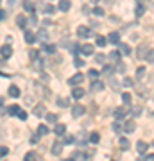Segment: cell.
Masks as SVG:
<instances>
[{
	"mask_svg": "<svg viewBox=\"0 0 154 161\" xmlns=\"http://www.w3.org/2000/svg\"><path fill=\"white\" fill-rule=\"evenodd\" d=\"M145 59H147L149 63H154V50H149V52H147V56H145Z\"/></svg>",
	"mask_w": 154,
	"mask_h": 161,
	"instance_id": "836d02e7",
	"label": "cell"
},
{
	"mask_svg": "<svg viewBox=\"0 0 154 161\" xmlns=\"http://www.w3.org/2000/svg\"><path fill=\"white\" fill-rule=\"evenodd\" d=\"M23 7H25L27 11H32V13H34V5H32L31 0H25V2H23Z\"/></svg>",
	"mask_w": 154,
	"mask_h": 161,
	"instance_id": "cb8c5ba5",
	"label": "cell"
},
{
	"mask_svg": "<svg viewBox=\"0 0 154 161\" xmlns=\"http://www.w3.org/2000/svg\"><path fill=\"white\" fill-rule=\"evenodd\" d=\"M106 41H108V39H106L104 36H97V39H95V45H97V47H106Z\"/></svg>",
	"mask_w": 154,
	"mask_h": 161,
	"instance_id": "e0dca14e",
	"label": "cell"
},
{
	"mask_svg": "<svg viewBox=\"0 0 154 161\" xmlns=\"http://www.w3.org/2000/svg\"><path fill=\"white\" fill-rule=\"evenodd\" d=\"M5 18V11L4 9H0V20H4Z\"/></svg>",
	"mask_w": 154,
	"mask_h": 161,
	"instance_id": "f907efd6",
	"label": "cell"
},
{
	"mask_svg": "<svg viewBox=\"0 0 154 161\" xmlns=\"http://www.w3.org/2000/svg\"><path fill=\"white\" fill-rule=\"evenodd\" d=\"M7 152H9V149H7V147H4V145H0V158L7 156Z\"/></svg>",
	"mask_w": 154,
	"mask_h": 161,
	"instance_id": "f35d334b",
	"label": "cell"
},
{
	"mask_svg": "<svg viewBox=\"0 0 154 161\" xmlns=\"http://www.w3.org/2000/svg\"><path fill=\"white\" fill-rule=\"evenodd\" d=\"M84 158H88L86 154H83L81 151H75L74 154H72V160H84Z\"/></svg>",
	"mask_w": 154,
	"mask_h": 161,
	"instance_id": "d6986e66",
	"label": "cell"
},
{
	"mask_svg": "<svg viewBox=\"0 0 154 161\" xmlns=\"http://www.w3.org/2000/svg\"><path fill=\"white\" fill-rule=\"evenodd\" d=\"M83 95H84V90H83V88H74V90H72V97H74V99H81Z\"/></svg>",
	"mask_w": 154,
	"mask_h": 161,
	"instance_id": "4fadbf2b",
	"label": "cell"
},
{
	"mask_svg": "<svg viewBox=\"0 0 154 161\" xmlns=\"http://www.w3.org/2000/svg\"><path fill=\"white\" fill-rule=\"evenodd\" d=\"M74 65H75L77 68H81V66L84 65V61H83V59H75V61H74Z\"/></svg>",
	"mask_w": 154,
	"mask_h": 161,
	"instance_id": "f6af8a7d",
	"label": "cell"
},
{
	"mask_svg": "<svg viewBox=\"0 0 154 161\" xmlns=\"http://www.w3.org/2000/svg\"><path fill=\"white\" fill-rule=\"evenodd\" d=\"M115 118L117 120H122L124 118V109H115Z\"/></svg>",
	"mask_w": 154,
	"mask_h": 161,
	"instance_id": "1f68e13d",
	"label": "cell"
},
{
	"mask_svg": "<svg viewBox=\"0 0 154 161\" xmlns=\"http://www.w3.org/2000/svg\"><path fill=\"white\" fill-rule=\"evenodd\" d=\"M61 152H63V143H61V142H56V143L52 145V154H54V156H59Z\"/></svg>",
	"mask_w": 154,
	"mask_h": 161,
	"instance_id": "3957f363",
	"label": "cell"
},
{
	"mask_svg": "<svg viewBox=\"0 0 154 161\" xmlns=\"http://www.w3.org/2000/svg\"><path fill=\"white\" fill-rule=\"evenodd\" d=\"M45 118H47V122H48V124H57V115H54V113L45 115Z\"/></svg>",
	"mask_w": 154,
	"mask_h": 161,
	"instance_id": "2e32d148",
	"label": "cell"
},
{
	"mask_svg": "<svg viewBox=\"0 0 154 161\" xmlns=\"http://www.w3.org/2000/svg\"><path fill=\"white\" fill-rule=\"evenodd\" d=\"M83 79H84V77H83L81 73H77V75H74V77L68 81V82H70L72 86H75V84H81V82H83Z\"/></svg>",
	"mask_w": 154,
	"mask_h": 161,
	"instance_id": "9c48e42d",
	"label": "cell"
},
{
	"mask_svg": "<svg viewBox=\"0 0 154 161\" xmlns=\"http://www.w3.org/2000/svg\"><path fill=\"white\" fill-rule=\"evenodd\" d=\"M16 116H18L20 120H27V113H25V111H22V109L18 111V115H16Z\"/></svg>",
	"mask_w": 154,
	"mask_h": 161,
	"instance_id": "ab89813d",
	"label": "cell"
},
{
	"mask_svg": "<svg viewBox=\"0 0 154 161\" xmlns=\"http://www.w3.org/2000/svg\"><path fill=\"white\" fill-rule=\"evenodd\" d=\"M72 115L77 118V116H83L84 115V106H81V104H75L74 108H72Z\"/></svg>",
	"mask_w": 154,
	"mask_h": 161,
	"instance_id": "7a4b0ae2",
	"label": "cell"
},
{
	"mask_svg": "<svg viewBox=\"0 0 154 161\" xmlns=\"http://www.w3.org/2000/svg\"><path fill=\"white\" fill-rule=\"evenodd\" d=\"M77 36H79V38H90V36H92V30H90V27H86V25H81V27H77Z\"/></svg>",
	"mask_w": 154,
	"mask_h": 161,
	"instance_id": "6da1fadb",
	"label": "cell"
},
{
	"mask_svg": "<svg viewBox=\"0 0 154 161\" xmlns=\"http://www.w3.org/2000/svg\"><path fill=\"white\" fill-rule=\"evenodd\" d=\"M95 57H97V59H95L97 63H104V56H102V54H97Z\"/></svg>",
	"mask_w": 154,
	"mask_h": 161,
	"instance_id": "7dc6e473",
	"label": "cell"
},
{
	"mask_svg": "<svg viewBox=\"0 0 154 161\" xmlns=\"http://www.w3.org/2000/svg\"><path fill=\"white\" fill-rule=\"evenodd\" d=\"M7 4H9V5H11V7H13V5H14V4H16V0H7Z\"/></svg>",
	"mask_w": 154,
	"mask_h": 161,
	"instance_id": "db71d44e",
	"label": "cell"
},
{
	"mask_svg": "<svg viewBox=\"0 0 154 161\" xmlns=\"http://www.w3.org/2000/svg\"><path fill=\"white\" fill-rule=\"evenodd\" d=\"M109 57H111L113 61H118V57H120V52H111V54H109Z\"/></svg>",
	"mask_w": 154,
	"mask_h": 161,
	"instance_id": "b9f144b4",
	"label": "cell"
},
{
	"mask_svg": "<svg viewBox=\"0 0 154 161\" xmlns=\"http://www.w3.org/2000/svg\"><path fill=\"white\" fill-rule=\"evenodd\" d=\"M43 50H45V52H48V54H54V52H56V47H54V45H45V47H43Z\"/></svg>",
	"mask_w": 154,
	"mask_h": 161,
	"instance_id": "f1b7e54d",
	"label": "cell"
},
{
	"mask_svg": "<svg viewBox=\"0 0 154 161\" xmlns=\"http://www.w3.org/2000/svg\"><path fill=\"white\" fill-rule=\"evenodd\" d=\"M81 52H83L84 56H92V54H93V45H83Z\"/></svg>",
	"mask_w": 154,
	"mask_h": 161,
	"instance_id": "7c38bea8",
	"label": "cell"
},
{
	"mask_svg": "<svg viewBox=\"0 0 154 161\" xmlns=\"http://www.w3.org/2000/svg\"><path fill=\"white\" fill-rule=\"evenodd\" d=\"M70 5H72L70 0H59V5H57V7H59V11H68Z\"/></svg>",
	"mask_w": 154,
	"mask_h": 161,
	"instance_id": "30bf717a",
	"label": "cell"
},
{
	"mask_svg": "<svg viewBox=\"0 0 154 161\" xmlns=\"http://www.w3.org/2000/svg\"><path fill=\"white\" fill-rule=\"evenodd\" d=\"M93 14L95 16H104V9L102 7H93Z\"/></svg>",
	"mask_w": 154,
	"mask_h": 161,
	"instance_id": "4316f807",
	"label": "cell"
},
{
	"mask_svg": "<svg viewBox=\"0 0 154 161\" xmlns=\"http://www.w3.org/2000/svg\"><path fill=\"white\" fill-rule=\"evenodd\" d=\"M0 54H2L4 57H11V54H13V48H11V45H4V47L0 48Z\"/></svg>",
	"mask_w": 154,
	"mask_h": 161,
	"instance_id": "277c9868",
	"label": "cell"
},
{
	"mask_svg": "<svg viewBox=\"0 0 154 161\" xmlns=\"http://www.w3.org/2000/svg\"><path fill=\"white\" fill-rule=\"evenodd\" d=\"M99 138H100V136H99L97 133H92V134H90V142H93V143H97V142H99Z\"/></svg>",
	"mask_w": 154,
	"mask_h": 161,
	"instance_id": "74e56055",
	"label": "cell"
},
{
	"mask_svg": "<svg viewBox=\"0 0 154 161\" xmlns=\"http://www.w3.org/2000/svg\"><path fill=\"white\" fill-rule=\"evenodd\" d=\"M117 70H118V72H124V70H126V65H122V63H120V65L117 66Z\"/></svg>",
	"mask_w": 154,
	"mask_h": 161,
	"instance_id": "681fc988",
	"label": "cell"
},
{
	"mask_svg": "<svg viewBox=\"0 0 154 161\" xmlns=\"http://www.w3.org/2000/svg\"><path fill=\"white\" fill-rule=\"evenodd\" d=\"M47 133H48V127H47V125H43V124H41V125H39V127H38V134H39V136H45V134H47Z\"/></svg>",
	"mask_w": 154,
	"mask_h": 161,
	"instance_id": "44dd1931",
	"label": "cell"
},
{
	"mask_svg": "<svg viewBox=\"0 0 154 161\" xmlns=\"http://www.w3.org/2000/svg\"><path fill=\"white\" fill-rule=\"evenodd\" d=\"M57 106H59V108H68V100L63 99V97H59V99H57Z\"/></svg>",
	"mask_w": 154,
	"mask_h": 161,
	"instance_id": "7402d4cb",
	"label": "cell"
},
{
	"mask_svg": "<svg viewBox=\"0 0 154 161\" xmlns=\"http://www.w3.org/2000/svg\"><path fill=\"white\" fill-rule=\"evenodd\" d=\"M38 140H39V134H34V136L31 138V142H32V143H38Z\"/></svg>",
	"mask_w": 154,
	"mask_h": 161,
	"instance_id": "c3c4849f",
	"label": "cell"
},
{
	"mask_svg": "<svg viewBox=\"0 0 154 161\" xmlns=\"http://www.w3.org/2000/svg\"><path fill=\"white\" fill-rule=\"evenodd\" d=\"M122 129H124V127H122V124H118V122H115V124H113V131H115V133H120Z\"/></svg>",
	"mask_w": 154,
	"mask_h": 161,
	"instance_id": "8d00e7d4",
	"label": "cell"
},
{
	"mask_svg": "<svg viewBox=\"0 0 154 161\" xmlns=\"http://www.w3.org/2000/svg\"><path fill=\"white\" fill-rule=\"evenodd\" d=\"M144 13H145V7H144V5H142V4H140V5H138V7H136V16H142V14H144Z\"/></svg>",
	"mask_w": 154,
	"mask_h": 161,
	"instance_id": "e575fe53",
	"label": "cell"
},
{
	"mask_svg": "<svg viewBox=\"0 0 154 161\" xmlns=\"http://www.w3.org/2000/svg\"><path fill=\"white\" fill-rule=\"evenodd\" d=\"M104 73H111V68L109 66H104Z\"/></svg>",
	"mask_w": 154,
	"mask_h": 161,
	"instance_id": "816d5d0a",
	"label": "cell"
},
{
	"mask_svg": "<svg viewBox=\"0 0 154 161\" xmlns=\"http://www.w3.org/2000/svg\"><path fill=\"white\" fill-rule=\"evenodd\" d=\"M136 75H138V79H142V77L145 75V68H138V73H136Z\"/></svg>",
	"mask_w": 154,
	"mask_h": 161,
	"instance_id": "bcb514c9",
	"label": "cell"
},
{
	"mask_svg": "<svg viewBox=\"0 0 154 161\" xmlns=\"http://www.w3.org/2000/svg\"><path fill=\"white\" fill-rule=\"evenodd\" d=\"M36 39H41V41H47V30H45V29H41V30L38 32V36H36Z\"/></svg>",
	"mask_w": 154,
	"mask_h": 161,
	"instance_id": "ffe728a7",
	"label": "cell"
},
{
	"mask_svg": "<svg viewBox=\"0 0 154 161\" xmlns=\"http://www.w3.org/2000/svg\"><path fill=\"white\" fill-rule=\"evenodd\" d=\"M43 111H45V108H43V106H38V108L34 109V115H41Z\"/></svg>",
	"mask_w": 154,
	"mask_h": 161,
	"instance_id": "ee69618b",
	"label": "cell"
},
{
	"mask_svg": "<svg viewBox=\"0 0 154 161\" xmlns=\"http://www.w3.org/2000/svg\"><path fill=\"white\" fill-rule=\"evenodd\" d=\"M32 160H38V154L36 152H27L25 154V161H32Z\"/></svg>",
	"mask_w": 154,
	"mask_h": 161,
	"instance_id": "603a6c76",
	"label": "cell"
},
{
	"mask_svg": "<svg viewBox=\"0 0 154 161\" xmlns=\"http://www.w3.org/2000/svg\"><path fill=\"white\" fill-rule=\"evenodd\" d=\"M145 52H147V45H142V47H140V50H138V56L144 59V57H145Z\"/></svg>",
	"mask_w": 154,
	"mask_h": 161,
	"instance_id": "f546056e",
	"label": "cell"
},
{
	"mask_svg": "<svg viewBox=\"0 0 154 161\" xmlns=\"http://www.w3.org/2000/svg\"><path fill=\"white\" fill-rule=\"evenodd\" d=\"M131 99H133L131 93H122V100H124L126 104H131Z\"/></svg>",
	"mask_w": 154,
	"mask_h": 161,
	"instance_id": "4dcf8cb0",
	"label": "cell"
},
{
	"mask_svg": "<svg viewBox=\"0 0 154 161\" xmlns=\"http://www.w3.org/2000/svg\"><path fill=\"white\" fill-rule=\"evenodd\" d=\"M144 160H154V154H147V156H145Z\"/></svg>",
	"mask_w": 154,
	"mask_h": 161,
	"instance_id": "f5cc1de1",
	"label": "cell"
},
{
	"mask_svg": "<svg viewBox=\"0 0 154 161\" xmlns=\"http://www.w3.org/2000/svg\"><path fill=\"white\" fill-rule=\"evenodd\" d=\"M108 41H111V43H118L120 41V34L115 30V32H111L109 36H108Z\"/></svg>",
	"mask_w": 154,
	"mask_h": 161,
	"instance_id": "8fae6325",
	"label": "cell"
},
{
	"mask_svg": "<svg viewBox=\"0 0 154 161\" xmlns=\"http://www.w3.org/2000/svg\"><path fill=\"white\" fill-rule=\"evenodd\" d=\"M54 133H56L57 136H63V134L66 133V125H65V124H56V129H54Z\"/></svg>",
	"mask_w": 154,
	"mask_h": 161,
	"instance_id": "8992f818",
	"label": "cell"
},
{
	"mask_svg": "<svg viewBox=\"0 0 154 161\" xmlns=\"http://www.w3.org/2000/svg\"><path fill=\"white\" fill-rule=\"evenodd\" d=\"M102 88H104V84H102L100 81H95V79H93V82H92V90H95V91H100Z\"/></svg>",
	"mask_w": 154,
	"mask_h": 161,
	"instance_id": "5bb4252c",
	"label": "cell"
},
{
	"mask_svg": "<svg viewBox=\"0 0 154 161\" xmlns=\"http://www.w3.org/2000/svg\"><path fill=\"white\" fill-rule=\"evenodd\" d=\"M7 111H9V115H18V111H20V108H18V106H11V108H9Z\"/></svg>",
	"mask_w": 154,
	"mask_h": 161,
	"instance_id": "d6a6232c",
	"label": "cell"
},
{
	"mask_svg": "<svg viewBox=\"0 0 154 161\" xmlns=\"http://www.w3.org/2000/svg\"><path fill=\"white\" fill-rule=\"evenodd\" d=\"M25 41L27 43H34L36 41V34L32 30H25Z\"/></svg>",
	"mask_w": 154,
	"mask_h": 161,
	"instance_id": "ba28073f",
	"label": "cell"
},
{
	"mask_svg": "<svg viewBox=\"0 0 154 161\" xmlns=\"http://www.w3.org/2000/svg\"><path fill=\"white\" fill-rule=\"evenodd\" d=\"M124 86H127V88H131V86H133V79H129V77H126V79H124Z\"/></svg>",
	"mask_w": 154,
	"mask_h": 161,
	"instance_id": "7bdbcfd3",
	"label": "cell"
},
{
	"mask_svg": "<svg viewBox=\"0 0 154 161\" xmlns=\"http://www.w3.org/2000/svg\"><path fill=\"white\" fill-rule=\"evenodd\" d=\"M135 129H136V124H135V120H129V122H126V125H124V131H126V133H135Z\"/></svg>",
	"mask_w": 154,
	"mask_h": 161,
	"instance_id": "5b68a950",
	"label": "cell"
},
{
	"mask_svg": "<svg viewBox=\"0 0 154 161\" xmlns=\"http://www.w3.org/2000/svg\"><path fill=\"white\" fill-rule=\"evenodd\" d=\"M29 57H31L32 61H34V59H38V50H31V52H29Z\"/></svg>",
	"mask_w": 154,
	"mask_h": 161,
	"instance_id": "60d3db41",
	"label": "cell"
},
{
	"mask_svg": "<svg viewBox=\"0 0 154 161\" xmlns=\"http://www.w3.org/2000/svg\"><path fill=\"white\" fill-rule=\"evenodd\" d=\"M118 143H120L122 151H127V149H129V140H127V138H120V142H118Z\"/></svg>",
	"mask_w": 154,
	"mask_h": 161,
	"instance_id": "ac0fdd59",
	"label": "cell"
},
{
	"mask_svg": "<svg viewBox=\"0 0 154 161\" xmlns=\"http://www.w3.org/2000/svg\"><path fill=\"white\" fill-rule=\"evenodd\" d=\"M9 95L14 97V99L20 97V88H18V86H11V88H9Z\"/></svg>",
	"mask_w": 154,
	"mask_h": 161,
	"instance_id": "9a60e30c",
	"label": "cell"
},
{
	"mask_svg": "<svg viewBox=\"0 0 154 161\" xmlns=\"http://www.w3.org/2000/svg\"><path fill=\"white\" fill-rule=\"evenodd\" d=\"M120 52H122V54H126V56H127V54H131V48H129V47H127V45H124V43H120Z\"/></svg>",
	"mask_w": 154,
	"mask_h": 161,
	"instance_id": "d4e9b609",
	"label": "cell"
},
{
	"mask_svg": "<svg viewBox=\"0 0 154 161\" xmlns=\"http://www.w3.org/2000/svg\"><path fill=\"white\" fill-rule=\"evenodd\" d=\"M88 77H90V79H97V77H99V72H97V70H90V72H88Z\"/></svg>",
	"mask_w": 154,
	"mask_h": 161,
	"instance_id": "d590c367",
	"label": "cell"
},
{
	"mask_svg": "<svg viewBox=\"0 0 154 161\" xmlns=\"http://www.w3.org/2000/svg\"><path fill=\"white\" fill-rule=\"evenodd\" d=\"M16 23H18L20 27H25V23H27V20H25V16H18V18H16Z\"/></svg>",
	"mask_w": 154,
	"mask_h": 161,
	"instance_id": "83f0119b",
	"label": "cell"
},
{
	"mask_svg": "<svg viewBox=\"0 0 154 161\" xmlns=\"http://www.w3.org/2000/svg\"><path fill=\"white\" fill-rule=\"evenodd\" d=\"M43 11H45V13H47V14H52V13H54V11H56V7H54V5H50V4H48V5H45V7H43Z\"/></svg>",
	"mask_w": 154,
	"mask_h": 161,
	"instance_id": "484cf974",
	"label": "cell"
},
{
	"mask_svg": "<svg viewBox=\"0 0 154 161\" xmlns=\"http://www.w3.org/2000/svg\"><path fill=\"white\" fill-rule=\"evenodd\" d=\"M2 102H4V97H0V106H2Z\"/></svg>",
	"mask_w": 154,
	"mask_h": 161,
	"instance_id": "11a10c76",
	"label": "cell"
},
{
	"mask_svg": "<svg viewBox=\"0 0 154 161\" xmlns=\"http://www.w3.org/2000/svg\"><path fill=\"white\" fill-rule=\"evenodd\" d=\"M147 149H149V145H147L145 142H138V143H136V151H138L140 154H145Z\"/></svg>",
	"mask_w": 154,
	"mask_h": 161,
	"instance_id": "52a82bcc",
	"label": "cell"
}]
</instances>
